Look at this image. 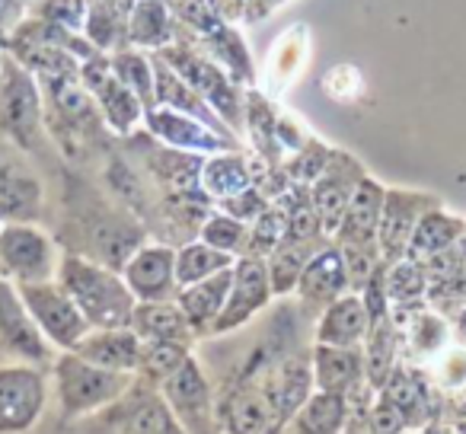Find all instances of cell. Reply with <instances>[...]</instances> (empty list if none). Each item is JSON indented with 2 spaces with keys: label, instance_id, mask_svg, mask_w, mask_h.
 <instances>
[{
  "label": "cell",
  "instance_id": "cell-7",
  "mask_svg": "<svg viewBox=\"0 0 466 434\" xmlns=\"http://www.w3.org/2000/svg\"><path fill=\"white\" fill-rule=\"evenodd\" d=\"M48 380L35 364L0 368V434H26L42 419Z\"/></svg>",
  "mask_w": 466,
  "mask_h": 434
},
{
  "label": "cell",
  "instance_id": "cell-26",
  "mask_svg": "<svg viewBox=\"0 0 466 434\" xmlns=\"http://www.w3.org/2000/svg\"><path fill=\"white\" fill-rule=\"evenodd\" d=\"M198 186L201 195L208 201H227L233 195L247 192L253 186V173H249L247 160L240 154H233V150H224V154H211L205 156L201 163V176H198Z\"/></svg>",
  "mask_w": 466,
  "mask_h": 434
},
{
  "label": "cell",
  "instance_id": "cell-43",
  "mask_svg": "<svg viewBox=\"0 0 466 434\" xmlns=\"http://www.w3.org/2000/svg\"><path fill=\"white\" fill-rule=\"evenodd\" d=\"M23 14V4L20 0H0V33H7Z\"/></svg>",
  "mask_w": 466,
  "mask_h": 434
},
{
  "label": "cell",
  "instance_id": "cell-1",
  "mask_svg": "<svg viewBox=\"0 0 466 434\" xmlns=\"http://www.w3.org/2000/svg\"><path fill=\"white\" fill-rule=\"evenodd\" d=\"M58 285L71 294L90 329H122L131 323L137 300L128 291L122 272L80 253H61Z\"/></svg>",
  "mask_w": 466,
  "mask_h": 434
},
{
  "label": "cell",
  "instance_id": "cell-31",
  "mask_svg": "<svg viewBox=\"0 0 466 434\" xmlns=\"http://www.w3.org/2000/svg\"><path fill=\"white\" fill-rule=\"evenodd\" d=\"M307 45H310V42H307L304 26H294L288 35H281L272 58H268V74H266L272 90H285V86L298 77L307 61Z\"/></svg>",
  "mask_w": 466,
  "mask_h": 434
},
{
  "label": "cell",
  "instance_id": "cell-17",
  "mask_svg": "<svg viewBox=\"0 0 466 434\" xmlns=\"http://www.w3.org/2000/svg\"><path fill=\"white\" fill-rule=\"evenodd\" d=\"M383 195H387V188H383L380 182L370 179V176H364L361 186H358L355 195H351L349 207H345L342 224H339V234H336L339 247L377 253V227H380Z\"/></svg>",
  "mask_w": 466,
  "mask_h": 434
},
{
  "label": "cell",
  "instance_id": "cell-28",
  "mask_svg": "<svg viewBox=\"0 0 466 434\" xmlns=\"http://www.w3.org/2000/svg\"><path fill=\"white\" fill-rule=\"evenodd\" d=\"M118 434H186V431H182L179 421L169 412V406L163 402L160 389H150V393L137 396L135 406L125 412Z\"/></svg>",
  "mask_w": 466,
  "mask_h": 434
},
{
  "label": "cell",
  "instance_id": "cell-30",
  "mask_svg": "<svg viewBox=\"0 0 466 434\" xmlns=\"http://www.w3.org/2000/svg\"><path fill=\"white\" fill-rule=\"evenodd\" d=\"M383 291H387V304L396 310H412L428 291V275L419 262L400 259L393 266H383Z\"/></svg>",
  "mask_w": 466,
  "mask_h": 434
},
{
  "label": "cell",
  "instance_id": "cell-16",
  "mask_svg": "<svg viewBox=\"0 0 466 434\" xmlns=\"http://www.w3.org/2000/svg\"><path fill=\"white\" fill-rule=\"evenodd\" d=\"M364 169L355 167V160H349L345 154H332L326 163L323 176L313 186V207H317L319 227L323 234H339V224L345 217V207H349L355 188L361 186Z\"/></svg>",
  "mask_w": 466,
  "mask_h": 434
},
{
  "label": "cell",
  "instance_id": "cell-12",
  "mask_svg": "<svg viewBox=\"0 0 466 434\" xmlns=\"http://www.w3.org/2000/svg\"><path fill=\"white\" fill-rule=\"evenodd\" d=\"M144 125H147V131L157 141H163L173 150H182V154L211 156V154L233 150L230 135H220L211 125L186 116V112L167 109V106H154V109L144 112Z\"/></svg>",
  "mask_w": 466,
  "mask_h": 434
},
{
  "label": "cell",
  "instance_id": "cell-8",
  "mask_svg": "<svg viewBox=\"0 0 466 434\" xmlns=\"http://www.w3.org/2000/svg\"><path fill=\"white\" fill-rule=\"evenodd\" d=\"M441 201L421 192H402V188H387L383 195V211H380V227H377V253H380L383 266L406 259L409 240H412L415 227L431 207Z\"/></svg>",
  "mask_w": 466,
  "mask_h": 434
},
{
  "label": "cell",
  "instance_id": "cell-3",
  "mask_svg": "<svg viewBox=\"0 0 466 434\" xmlns=\"http://www.w3.org/2000/svg\"><path fill=\"white\" fill-rule=\"evenodd\" d=\"M42 122H46V109H42L33 74L16 58L4 55L0 58V137L23 150H33L42 141Z\"/></svg>",
  "mask_w": 466,
  "mask_h": 434
},
{
  "label": "cell",
  "instance_id": "cell-37",
  "mask_svg": "<svg viewBox=\"0 0 466 434\" xmlns=\"http://www.w3.org/2000/svg\"><path fill=\"white\" fill-rule=\"evenodd\" d=\"M211 52L218 55V61L224 65V71L240 84H253V61H249L247 48H243L240 35L233 29H218L211 35Z\"/></svg>",
  "mask_w": 466,
  "mask_h": 434
},
{
  "label": "cell",
  "instance_id": "cell-42",
  "mask_svg": "<svg viewBox=\"0 0 466 434\" xmlns=\"http://www.w3.org/2000/svg\"><path fill=\"white\" fill-rule=\"evenodd\" d=\"M438 377L444 387H460L466 380V351H447L438 364Z\"/></svg>",
  "mask_w": 466,
  "mask_h": 434
},
{
  "label": "cell",
  "instance_id": "cell-38",
  "mask_svg": "<svg viewBox=\"0 0 466 434\" xmlns=\"http://www.w3.org/2000/svg\"><path fill=\"white\" fill-rule=\"evenodd\" d=\"M406 336H409V348H415L419 355H434V351L444 348L447 326H444V319H441L438 313L409 310Z\"/></svg>",
  "mask_w": 466,
  "mask_h": 434
},
{
  "label": "cell",
  "instance_id": "cell-27",
  "mask_svg": "<svg viewBox=\"0 0 466 434\" xmlns=\"http://www.w3.org/2000/svg\"><path fill=\"white\" fill-rule=\"evenodd\" d=\"M463 230L466 227H463V221H460V217H451L447 211H441V205L431 207V211H428L425 217L419 221L412 240H409L406 259L425 266L428 259H434V256H441L444 249H451L453 243H460Z\"/></svg>",
  "mask_w": 466,
  "mask_h": 434
},
{
  "label": "cell",
  "instance_id": "cell-34",
  "mask_svg": "<svg viewBox=\"0 0 466 434\" xmlns=\"http://www.w3.org/2000/svg\"><path fill=\"white\" fill-rule=\"evenodd\" d=\"M310 243H291L285 240L272 256L266 259L268 281H272V294H291L298 291V281L304 266L310 262Z\"/></svg>",
  "mask_w": 466,
  "mask_h": 434
},
{
  "label": "cell",
  "instance_id": "cell-41",
  "mask_svg": "<svg viewBox=\"0 0 466 434\" xmlns=\"http://www.w3.org/2000/svg\"><path fill=\"white\" fill-rule=\"evenodd\" d=\"M220 211L230 214V217H237V221H243V224H253L256 217L266 211V198H262L259 188L249 186L247 192H240V195H233V198L220 201Z\"/></svg>",
  "mask_w": 466,
  "mask_h": 434
},
{
  "label": "cell",
  "instance_id": "cell-22",
  "mask_svg": "<svg viewBox=\"0 0 466 434\" xmlns=\"http://www.w3.org/2000/svg\"><path fill=\"white\" fill-rule=\"evenodd\" d=\"M230 285H233V268H224V272L211 275V278L195 281V285L176 291V307L188 319L195 336H211L214 323H218L220 310L227 304Z\"/></svg>",
  "mask_w": 466,
  "mask_h": 434
},
{
  "label": "cell",
  "instance_id": "cell-13",
  "mask_svg": "<svg viewBox=\"0 0 466 434\" xmlns=\"http://www.w3.org/2000/svg\"><path fill=\"white\" fill-rule=\"evenodd\" d=\"M122 278L137 304L176 300V249L167 243H144L122 268Z\"/></svg>",
  "mask_w": 466,
  "mask_h": 434
},
{
  "label": "cell",
  "instance_id": "cell-10",
  "mask_svg": "<svg viewBox=\"0 0 466 434\" xmlns=\"http://www.w3.org/2000/svg\"><path fill=\"white\" fill-rule=\"evenodd\" d=\"M80 77H84L86 93H90L99 109H103L106 125H109L116 135H131V131L144 122V112L147 109H144L141 99L112 74V65L106 58L96 55V58L84 61Z\"/></svg>",
  "mask_w": 466,
  "mask_h": 434
},
{
  "label": "cell",
  "instance_id": "cell-35",
  "mask_svg": "<svg viewBox=\"0 0 466 434\" xmlns=\"http://www.w3.org/2000/svg\"><path fill=\"white\" fill-rule=\"evenodd\" d=\"M112 74L141 99L144 109H154L157 106V86H154V65L144 58L141 52H118L116 58L109 61Z\"/></svg>",
  "mask_w": 466,
  "mask_h": 434
},
{
  "label": "cell",
  "instance_id": "cell-9",
  "mask_svg": "<svg viewBox=\"0 0 466 434\" xmlns=\"http://www.w3.org/2000/svg\"><path fill=\"white\" fill-rule=\"evenodd\" d=\"M272 298L275 294H272V281H268L266 259L240 256V259L233 262V285H230L227 304H224V310H220L218 323H214L211 336L237 332L240 326H247Z\"/></svg>",
  "mask_w": 466,
  "mask_h": 434
},
{
  "label": "cell",
  "instance_id": "cell-25",
  "mask_svg": "<svg viewBox=\"0 0 466 434\" xmlns=\"http://www.w3.org/2000/svg\"><path fill=\"white\" fill-rule=\"evenodd\" d=\"M351 402L349 396L339 393H323L313 389L310 399L294 412V419L288 421V434H342L349 425Z\"/></svg>",
  "mask_w": 466,
  "mask_h": 434
},
{
  "label": "cell",
  "instance_id": "cell-19",
  "mask_svg": "<svg viewBox=\"0 0 466 434\" xmlns=\"http://www.w3.org/2000/svg\"><path fill=\"white\" fill-rule=\"evenodd\" d=\"M256 387L266 393V399L272 402L275 415L285 421V428H288V421L294 419V412H298V409L310 399L313 389H317L313 387V368H310V361H304V358H288V361H281L279 368L266 370Z\"/></svg>",
  "mask_w": 466,
  "mask_h": 434
},
{
  "label": "cell",
  "instance_id": "cell-39",
  "mask_svg": "<svg viewBox=\"0 0 466 434\" xmlns=\"http://www.w3.org/2000/svg\"><path fill=\"white\" fill-rule=\"evenodd\" d=\"M122 29H116V10H112V0H103L90 10V20H86V35L93 39L96 48H112L116 45V35Z\"/></svg>",
  "mask_w": 466,
  "mask_h": 434
},
{
  "label": "cell",
  "instance_id": "cell-21",
  "mask_svg": "<svg viewBox=\"0 0 466 434\" xmlns=\"http://www.w3.org/2000/svg\"><path fill=\"white\" fill-rule=\"evenodd\" d=\"M370 329V310L361 294L349 291L332 300L317 323V345H336V348H361Z\"/></svg>",
  "mask_w": 466,
  "mask_h": 434
},
{
  "label": "cell",
  "instance_id": "cell-20",
  "mask_svg": "<svg viewBox=\"0 0 466 434\" xmlns=\"http://www.w3.org/2000/svg\"><path fill=\"white\" fill-rule=\"evenodd\" d=\"M313 368V387L323 393L349 396L368 383L364 370V351L361 348H336V345H317L310 358Z\"/></svg>",
  "mask_w": 466,
  "mask_h": 434
},
{
  "label": "cell",
  "instance_id": "cell-5",
  "mask_svg": "<svg viewBox=\"0 0 466 434\" xmlns=\"http://www.w3.org/2000/svg\"><path fill=\"white\" fill-rule=\"evenodd\" d=\"M160 396L186 434H224L211 383L192 355L182 361L173 377L160 383Z\"/></svg>",
  "mask_w": 466,
  "mask_h": 434
},
{
  "label": "cell",
  "instance_id": "cell-15",
  "mask_svg": "<svg viewBox=\"0 0 466 434\" xmlns=\"http://www.w3.org/2000/svg\"><path fill=\"white\" fill-rule=\"evenodd\" d=\"M218 415L224 434H285V421L256 383L227 389L224 399H218Z\"/></svg>",
  "mask_w": 466,
  "mask_h": 434
},
{
  "label": "cell",
  "instance_id": "cell-33",
  "mask_svg": "<svg viewBox=\"0 0 466 434\" xmlns=\"http://www.w3.org/2000/svg\"><path fill=\"white\" fill-rule=\"evenodd\" d=\"M141 364H137V374L141 380H147L154 389H160V383L167 377H173L182 368L192 348L188 345H173V342H141Z\"/></svg>",
  "mask_w": 466,
  "mask_h": 434
},
{
  "label": "cell",
  "instance_id": "cell-40",
  "mask_svg": "<svg viewBox=\"0 0 466 434\" xmlns=\"http://www.w3.org/2000/svg\"><path fill=\"white\" fill-rule=\"evenodd\" d=\"M176 14L186 26L198 29L205 35H214L220 29V16L214 14L211 0H176Z\"/></svg>",
  "mask_w": 466,
  "mask_h": 434
},
{
  "label": "cell",
  "instance_id": "cell-18",
  "mask_svg": "<svg viewBox=\"0 0 466 434\" xmlns=\"http://www.w3.org/2000/svg\"><path fill=\"white\" fill-rule=\"evenodd\" d=\"M349 291H351V275H349V266H345L342 249L326 247V249H319V253H313L298 281L300 300L326 310L332 300H339Z\"/></svg>",
  "mask_w": 466,
  "mask_h": 434
},
{
  "label": "cell",
  "instance_id": "cell-11",
  "mask_svg": "<svg viewBox=\"0 0 466 434\" xmlns=\"http://www.w3.org/2000/svg\"><path fill=\"white\" fill-rule=\"evenodd\" d=\"M14 147L0 137V224H35L42 214V182Z\"/></svg>",
  "mask_w": 466,
  "mask_h": 434
},
{
  "label": "cell",
  "instance_id": "cell-6",
  "mask_svg": "<svg viewBox=\"0 0 466 434\" xmlns=\"http://www.w3.org/2000/svg\"><path fill=\"white\" fill-rule=\"evenodd\" d=\"M20 298L26 304L33 323L39 326V332L46 336V342L58 351H74L84 336L90 332V323L84 319V313L77 310V304L71 300V294L55 281H42V285H16Z\"/></svg>",
  "mask_w": 466,
  "mask_h": 434
},
{
  "label": "cell",
  "instance_id": "cell-24",
  "mask_svg": "<svg viewBox=\"0 0 466 434\" xmlns=\"http://www.w3.org/2000/svg\"><path fill=\"white\" fill-rule=\"evenodd\" d=\"M128 329L135 332L141 342H173V345H188L192 348V326L182 317V310L176 307V300H160V304H137L131 313Z\"/></svg>",
  "mask_w": 466,
  "mask_h": 434
},
{
  "label": "cell",
  "instance_id": "cell-29",
  "mask_svg": "<svg viewBox=\"0 0 466 434\" xmlns=\"http://www.w3.org/2000/svg\"><path fill=\"white\" fill-rule=\"evenodd\" d=\"M233 262H237L233 256L220 253V249L208 247L201 240H192L176 249V285L188 288L195 281H205L211 275L224 272V268H233Z\"/></svg>",
  "mask_w": 466,
  "mask_h": 434
},
{
  "label": "cell",
  "instance_id": "cell-14",
  "mask_svg": "<svg viewBox=\"0 0 466 434\" xmlns=\"http://www.w3.org/2000/svg\"><path fill=\"white\" fill-rule=\"evenodd\" d=\"M0 342L26 364L52 361V345L46 342L39 326L29 317L26 304L20 298V288L4 275H0Z\"/></svg>",
  "mask_w": 466,
  "mask_h": 434
},
{
  "label": "cell",
  "instance_id": "cell-32",
  "mask_svg": "<svg viewBox=\"0 0 466 434\" xmlns=\"http://www.w3.org/2000/svg\"><path fill=\"white\" fill-rule=\"evenodd\" d=\"M198 240L220 249V253L233 256V259H240L249 249V224L237 221V217H230V214H224V211H211V214H205V221H201Z\"/></svg>",
  "mask_w": 466,
  "mask_h": 434
},
{
  "label": "cell",
  "instance_id": "cell-4",
  "mask_svg": "<svg viewBox=\"0 0 466 434\" xmlns=\"http://www.w3.org/2000/svg\"><path fill=\"white\" fill-rule=\"evenodd\" d=\"M61 253L55 240L35 224L0 227V275L14 285H42L58 278Z\"/></svg>",
  "mask_w": 466,
  "mask_h": 434
},
{
  "label": "cell",
  "instance_id": "cell-2",
  "mask_svg": "<svg viewBox=\"0 0 466 434\" xmlns=\"http://www.w3.org/2000/svg\"><path fill=\"white\" fill-rule=\"evenodd\" d=\"M55 370V393H58L61 412L67 419H84L99 409L118 402L125 393L135 387V374H118V370H106L99 364L84 361L74 351H61L52 361Z\"/></svg>",
  "mask_w": 466,
  "mask_h": 434
},
{
  "label": "cell",
  "instance_id": "cell-23",
  "mask_svg": "<svg viewBox=\"0 0 466 434\" xmlns=\"http://www.w3.org/2000/svg\"><path fill=\"white\" fill-rule=\"evenodd\" d=\"M141 338L122 326V329H90L84 336V342L74 348V355H80L84 361L99 364L106 370H118V374H137L141 364Z\"/></svg>",
  "mask_w": 466,
  "mask_h": 434
},
{
  "label": "cell",
  "instance_id": "cell-36",
  "mask_svg": "<svg viewBox=\"0 0 466 434\" xmlns=\"http://www.w3.org/2000/svg\"><path fill=\"white\" fill-rule=\"evenodd\" d=\"M128 39L135 45H163L169 39V14L163 0H137L128 14Z\"/></svg>",
  "mask_w": 466,
  "mask_h": 434
}]
</instances>
